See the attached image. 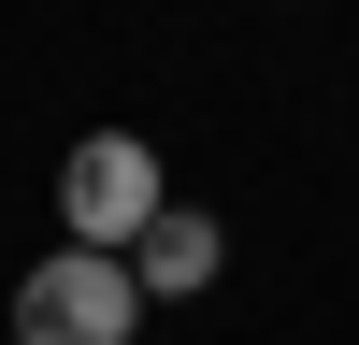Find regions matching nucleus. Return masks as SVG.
I'll return each mask as SVG.
<instances>
[{"label":"nucleus","instance_id":"nucleus-1","mask_svg":"<svg viewBox=\"0 0 359 345\" xmlns=\"http://www.w3.org/2000/svg\"><path fill=\"white\" fill-rule=\"evenodd\" d=\"M15 345H130L144 331V273L130 259H101V245H43L15 273V316H0Z\"/></svg>","mask_w":359,"mask_h":345},{"label":"nucleus","instance_id":"nucleus-2","mask_svg":"<svg viewBox=\"0 0 359 345\" xmlns=\"http://www.w3.org/2000/svg\"><path fill=\"white\" fill-rule=\"evenodd\" d=\"M158 216H172V172H158V144H144V130H86L72 158H57V230H72V245L130 259Z\"/></svg>","mask_w":359,"mask_h":345},{"label":"nucleus","instance_id":"nucleus-3","mask_svg":"<svg viewBox=\"0 0 359 345\" xmlns=\"http://www.w3.org/2000/svg\"><path fill=\"white\" fill-rule=\"evenodd\" d=\"M216 259H230L216 216H201V201H172V216L130 245V273H144V302H187V288H216Z\"/></svg>","mask_w":359,"mask_h":345}]
</instances>
